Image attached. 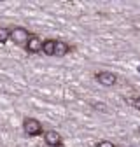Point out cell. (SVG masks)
<instances>
[{"mask_svg":"<svg viewBox=\"0 0 140 147\" xmlns=\"http://www.w3.org/2000/svg\"><path fill=\"white\" fill-rule=\"evenodd\" d=\"M96 81L102 84V86H114L117 77L114 76L112 72H98L96 74Z\"/></svg>","mask_w":140,"mask_h":147,"instance_id":"cell-3","label":"cell"},{"mask_svg":"<svg viewBox=\"0 0 140 147\" xmlns=\"http://www.w3.org/2000/svg\"><path fill=\"white\" fill-rule=\"evenodd\" d=\"M55 47H56V42L55 40H46V42H42V53L47 54V56H55Z\"/></svg>","mask_w":140,"mask_h":147,"instance_id":"cell-6","label":"cell"},{"mask_svg":"<svg viewBox=\"0 0 140 147\" xmlns=\"http://www.w3.org/2000/svg\"><path fill=\"white\" fill-rule=\"evenodd\" d=\"M138 74H140V65H138Z\"/></svg>","mask_w":140,"mask_h":147,"instance_id":"cell-11","label":"cell"},{"mask_svg":"<svg viewBox=\"0 0 140 147\" xmlns=\"http://www.w3.org/2000/svg\"><path fill=\"white\" fill-rule=\"evenodd\" d=\"M68 53V46L65 42H56V47H55V56H65Z\"/></svg>","mask_w":140,"mask_h":147,"instance_id":"cell-7","label":"cell"},{"mask_svg":"<svg viewBox=\"0 0 140 147\" xmlns=\"http://www.w3.org/2000/svg\"><path fill=\"white\" fill-rule=\"evenodd\" d=\"M26 49H28V53H39V51H42V42H40V39H39L37 35H30V39L26 42Z\"/></svg>","mask_w":140,"mask_h":147,"instance_id":"cell-4","label":"cell"},{"mask_svg":"<svg viewBox=\"0 0 140 147\" xmlns=\"http://www.w3.org/2000/svg\"><path fill=\"white\" fill-rule=\"evenodd\" d=\"M30 39V33L25 30V28H14L11 30V40L18 46H21V44H26Z\"/></svg>","mask_w":140,"mask_h":147,"instance_id":"cell-2","label":"cell"},{"mask_svg":"<svg viewBox=\"0 0 140 147\" xmlns=\"http://www.w3.org/2000/svg\"><path fill=\"white\" fill-rule=\"evenodd\" d=\"M23 130H25V133L30 135V137H37V135L42 133V126H40V123H39L37 119L28 117V119H25V123H23Z\"/></svg>","mask_w":140,"mask_h":147,"instance_id":"cell-1","label":"cell"},{"mask_svg":"<svg viewBox=\"0 0 140 147\" xmlns=\"http://www.w3.org/2000/svg\"><path fill=\"white\" fill-rule=\"evenodd\" d=\"M98 147H116L112 142H107V140H103V142H100L98 144Z\"/></svg>","mask_w":140,"mask_h":147,"instance_id":"cell-9","label":"cell"},{"mask_svg":"<svg viewBox=\"0 0 140 147\" xmlns=\"http://www.w3.org/2000/svg\"><path fill=\"white\" fill-rule=\"evenodd\" d=\"M0 2H2V0H0Z\"/></svg>","mask_w":140,"mask_h":147,"instance_id":"cell-13","label":"cell"},{"mask_svg":"<svg viewBox=\"0 0 140 147\" xmlns=\"http://www.w3.org/2000/svg\"><path fill=\"white\" fill-rule=\"evenodd\" d=\"M7 39H11V32H7V28L0 26V44L7 42Z\"/></svg>","mask_w":140,"mask_h":147,"instance_id":"cell-8","label":"cell"},{"mask_svg":"<svg viewBox=\"0 0 140 147\" xmlns=\"http://www.w3.org/2000/svg\"><path fill=\"white\" fill-rule=\"evenodd\" d=\"M46 142H47V145H51V147H56V145L61 144V137H60V133H56V131H47V133H46Z\"/></svg>","mask_w":140,"mask_h":147,"instance_id":"cell-5","label":"cell"},{"mask_svg":"<svg viewBox=\"0 0 140 147\" xmlns=\"http://www.w3.org/2000/svg\"><path fill=\"white\" fill-rule=\"evenodd\" d=\"M135 107H137V109H138V110H140V96H138V98H137V100H135Z\"/></svg>","mask_w":140,"mask_h":147,"instance_id":"cell-10","label":"cell"},{"mask_svg":"<svg viewBox=\"0 0 140 147\" xmlns=\"http://www.w3.org/2000/svg\"><path fill=\"white\" fill-rule=\"evenodd\" d=\"M130 147H133V145H130Z\"/></svg>","mask_w":140,"mask_h":147,"instance_id":"cell-12","label":"cell"}]
</instances>
